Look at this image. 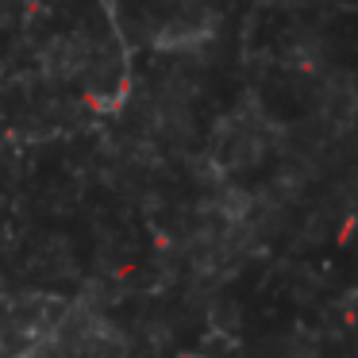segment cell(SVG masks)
Masks as SVG:
<instances>
[{
	"label": "cell",
	"mask_w": 358,
	"mask_h": 358,
	"mask_svg": "<svg viewBox=\"0 0 358 358\" xmlns=\"http://www.w3.org/2000/svg\"><path fill=\"white\" fill-rule=\"evenodd\" d=\"M212 39H216V16L204 8L166 20L155 31V47L166 50V55H193V50H204Z\"/></svg>",
	"instance_id": "cell-1"
},
{
	"label": "cell",
	"mask_w": 358,
	"mask_h": 358,
	"mask_svg": "<svg viewBox=\"0 0 358 358\" xmlns=\"http://www.w3.org/2000/svg\"><path fill=\"white\" fill-rule=\"evenodd\" d=\"M89 66V47L81 39H58L50 43L47 50V70L58 73V78H73Z\"/></svg>",
	"instance_id": "cell-2"
},
{
	"label": "cell",
	"mask_w": 358,
	"mask_h": 358,
	"mask_svg": "<svg viewBox=\"0 0 358 358\" xmlns=\"http://www.w3.org/2000/svg\"><path fill=\"white\" fill-rule=\"evenodd\" d=\"M250 208H255V196H250L247 189L227 185L224 193H220V212H224V220H231V224H243V220L250 216Z\"/></svg>",
	"instance_id": "cell-3"
}]
</instances>
